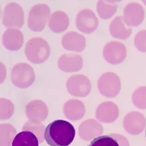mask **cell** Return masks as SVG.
<instances>
[{"instance_id":"cell-11","label":"cell","mask_w":146,"mask_h":146,"mask_svg":"<svg viewBox=\"0 0 146 146\" xmlns=\"http://www.w3.org/2000/svg\"><path fill=\"white\" fill-rule=\"evenodd\" d=\"M2 43L7 49L12 51L19 50L24 43V36L19 29H7L2 36Z\"/></svg>"},{"instance_id":"cell-6","label":"cell","mask_w":146,"mask_h":146,"mask_svg":"<svg viewBox=\"0 0 146 146\" xmlns=\"http://www.w3.org/2000/svg\"><path fill=\"white\" fill-rule=\"evenodd\" d=\"M105 60L112 65H117L122 62L127 56V49L124 44L117 41L107 43L103 50Z\"/></svg>"},{"instance_id":"cell-10","label":"cell","mask_w":146,"mask_h":146,"mask_svg":"<svg viewBox=\"0 0 146 146\" xmlns=\"http://www.w3.org/2000/svg\"><path fill=\"white\" fill-rule=\"evenodd\" d=\"M61 44L65 49L75 52H81L86 46L84 36L75 31L67 33L61 39Z\"/></svg>"},{"instance_id":"cell-14","label":"cell","mask_w":146,"mask_h":146,"mask_svg":"<svg viewBox=\"0 0 146 146\" xmlns=\"http://www.w3.org/2000/svg\"><path fill=\"white\" fill-rule=\"evenodd\" d=\"M69 25L68 15L63 11L57 10L52 13L49 21V27L55 33H61L67 30Z\"/></svg>"},{"instance_id":"cell-5","label":"cell","mask_w":146,"mask_h":146,"mask_svg":"<svg viewBox=\"0 0 146 146\" xmlns=\"http://www.w3.org/2000/svg\"><path fill=\"white\" fill-rule=\"evenodd\" d=\"M99 24L98 19L94 12L89 9L81 10L76 15L75 25L81 32L91 34L97 28Z\"/></svg>"},{"instance_id":"cell-17","label":"cell","mask_w":146,"mask_h":146,"mask_svg":"<svg viewBox=\"0 0 146 146\" xmlns=\"http://www.w3.org/2000/svg\"><path fill=\"white\" fill-rule=\"evenodd\" d=\"M38 140L35 134L29 131L19 133L15 137L12 146H39Z\"/></svg>"},{"instance_id":"cell-16","label":"cell","mask_w":146,"mask_h":146,"mask_svg":"<svg viewBox=\"0 0 146 146\" xmlns=\"http://www.w3.org/2000/svg\"><path fill=\"white\" fill-rule=\"evenodd\" d=\"M117 9V4L114 1L101 0L97 3V12L103 19L111 18L116 13Z\"/></svg>"},{"instance_id":"cell-18","label":"cell","mask_w":146,"mask_h":146,"mask_svg":"<svg viewBox=\"0 0 146 146\" xmlns=\"http://www.w3.org/2000/svg\"><path fill=\"white\" fill-rule=\"evenodd\" d=\"M87 146H119V145L113 137L106 135L95 138Z\"/></svg>"},{"instance_id":"cell-2","label":"cell","mask_w":146,"mask_h":146,"mask_svg":"<svg viewBox=\"0 0 146 146\" xmlns=\"http://www.w3.org/2000/svg\"><path fill=\"white\" fill-rule=\"evenodd\" d=\"M25 53L30 62L40 64L49 58L51 54V48L45 39L40 37H34L27 42Z\"/></svg>"},{"instance_id":"cell-13","label":"cell","mask_w":146,"mask_h":146,"mask_svg":"<svg viewBox=\"0 0 146 146\" xmlns=\"http://www.w3.org/2000/svg\"><path fill=\"white\" fill-rule=\"evenodd\" d=\"M111 35L115 38L126 39L129 37L132 30L124 21L123 16H117L111 22L109 26Z\"/></svg>"},{"instance_id":"cell-12","label":"cell","mask_w":146,"mask_h":146,"mask_svg":"<svg viewBox=\"0 0 146 146\" xmlns=\"http://www.w3.org/2000/svg\"><path fill=\"white\" fill-rule=\"evenodd\" d=\"M83 64V58L77 54H64L58 61L59 68L67 72L79 71L82 67Z\"/></svg>"},{"instance_id":"cell-8","label":"cell","mask_w":146,"mask_h":146,"mask_svg":"<svg viewBox=\"0 0 146 146\" xmlns=\"http://www.w3.org/2000/svg\"><path fill=\"white\" fill-rule=\"evenodd\" d=\"M12 79L14 84L17 86L27 87L31 84L34 80L33 70L27 63H18L13 68Z\"/></svg>"},{"instance_id":"cell-7","label":"cell","mask_w":146,"mask_h":146,"mask_svg":"<svg viewBox=\"0 0 146 146\" xmlns=\"http://www.w3.org/2000/svg\"><path fill=\"white\" fill-rule=\"evenodd\" d=\"M98 88L101 93L108 98H114L118 94L121 88L119 77L115 73H106L99 78Z\"/></svg>"},{"instance_id":"cell-3","label":"cell","mask_w":146,"mask_h":146,"mask_svg":"<svg viewBox=\"0 0 146 146\" xmlns=\"http://www.w3.org/2000/svg\"><path fill=\"white\" fill-rule=\"evenodd\" d=\"M50 13V9L47 4L39 3L34 5L28 14V28L33 31H42L45 27Z\"/></svg>"},{"instance_id":"cell-15","label":"cell","mask_w":146,"mask_h":146,"mask_svg":"<svg viewBox=\"0 0 146 146\" xmlns=\"http://www.w3.org/2000/svg\"><path fill=\"white\" fill-rule=\"evenodd\" d=\"M68 87L73 94H87L91 90V84L85 76L78 75L69 79Z\"/></svg>"},{"instance_id":"cell-19","label":"cell","mask_w":146,"mask_h":146,"mask_svg":"<svg viewBox=\"0 0 146 146\" xmlns=\"http://www.w3.org/2000/svg\"><path fill=\"white\" fill-rule=\"evenodd\" d=\"M134 44L139 51L146 52V30L137 33L135 37Z\"/></svg>"},{"instance_id":"cell-1","label":"cell","mask_w":146,"mask_h":146,"mask_svg":"<svg viewBox=\"0 0 146 146\" xmlns=\"http://www.w3.org/2000/svg\"><path fill=\"white\" fill-rule=\"evenodd\" d=\"M75 135L73 126L67 121H53L45 130V139L51 146H69L73 142Z\"/></svg>"},{"instance_id":"cell-21","label":"cell","mask_w":146,"mask_h":146,"mask_svg":"<svg viewBox=\"0 0 146 146\" xmlns=\"http://www.w3.org/2000/svg\"><path fill=\"white\" fill-rule=\"evenodd\" d=\"M143 2H144V3L146 5V1H144Z\"/></svg>"},{"instance_id":"cell-20","label":"cell","mask_w":146,"mask_h":146,"mask_svg":"<svg viewBox=\"0 0 146 146\" xmlns=\"http://www.w3.org/2000/svg\"><path fill=\"white\" fill-rule=\"evenodd\" d=\"M134 101H146V87H140L137 88L133 94Z\"/></svg>"},{"instance_id":"cell-4","label":"cell","mask_w":146,"mask_h":146,"mask_svg":"<svg viewBox=\"0 0 146 146\" xmlns=\"http://www.w3.org/2000/svg\"><path fill=\"white\" fill-rule=\"evenodd\" d=\"M2 23L9 29L21 28L25 23V15L21 6L15 2L7 3L4 7Z\"/></svg>"},{"instance_id":"cell-22","label":"cell","mask_w":146,"mask_h":146,"mask_svg":"<svg viewBox=\"0 0 146 146\" xmlns=\"http://www.w3.org/2000/svg\"><path fill=\"white\" fill-rule=\"evenodd\" d=\"M145 134H146V129Z\"/></svg>"},{"instance_id":"cell-9","label":"cell","mask_w":146,"mask_h":146,"mask_svg":"<svg viewBox=\"0 0 146 146\" xmlns=\"http://www.w3.org/2000/svg\"><path fill=\"white\" fill-rule=\"evenodd\" d=\"M145 12L143 7L137 2L126 5L123 10V19L129 26L137 27L143 22Z\"/></svg>"}]
</instances>
